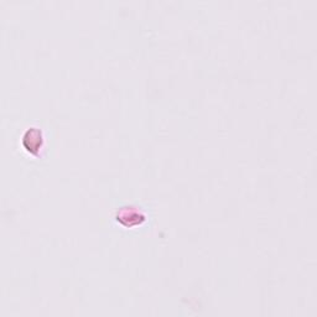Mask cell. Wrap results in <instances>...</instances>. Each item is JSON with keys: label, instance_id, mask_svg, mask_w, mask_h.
<instances>
[{"label": "cell", "instance_id": "cell-1", "mask_svg": "<svg viewBox=\"0 0 317 317\" xmlns=\"http://www.w3.org/2000/svg\"><path fill=\"white\" fill-rule=\"evenodd\" d=\"M24 140H25V141L26 140L30 141V144L26 145L29 151H33L34 149H38V147H41V145H42L41 132H38V130L35 129V128H31V129H29L28 132H26L25 137H24Z\"/></svg>", "mask_w": 317, "mask_h": 317}]
</instances>
